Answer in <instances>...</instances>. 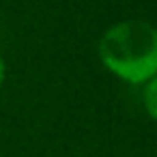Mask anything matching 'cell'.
<instances>
[{
    "label": "cell",
    "instance_id": "cell-2",
    "mask_svg": "<svg viewBox=\"0 0 157 157\" xmlns=\"http://www.w3.org/2000/svg\"><path fill=\"white\" fill-rule=\"evenodd\" d=\"M144 110L153 121H157V75L144 84Z\"/></svg>",
    "mask_w": 157,
    "mask_h": 157
},
{
    "label": "cell",
    "instance_id": "cell-3",
    "mask_svg": "<svg viewBox=\"0 0 157 157\" xmlns=\"http://www.w3.org/2000/svg\"><path fill=\"white\" fill-rule=\"evenodd\" d=\"M5 75H7V65H5V58H2V54H0V88H2Z\"/></svg>",
    "mask_w": 157,
    "mask_h": 157
},
{
    "label": "cell",
    "instance_id": "cell-1",
    "mask_svg": "<svg viewBox=\"0 0 157 157\" xmlns=\"http://www.w3.org/2000/svg\"><path fill=\"white\" fill-rule=\"evenodd\" d=\"M101 65L129 84H146L157 75V28L142 20L112 24L97 41Z\"/></svg>",
    "mask_w": 157,
    "mask_h": 157
}]
</instances>
